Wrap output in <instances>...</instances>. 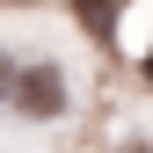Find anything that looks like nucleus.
Segmentation results:
<instances>
[{
  "instance_id": "nucleus-4",
  "label": "nucleus",
  "mask_w": 153,
  "mask_h": 153,
  "mask_svg": "<svg viewBox=\"0 0 153 153\" xmlns=\"http://www.w3.org/2000/svg\"><path fill=\"white\" fill-rule=\"evenodd\" d=\"M139 73H146V88H153V51H146V59H139Z\"/></svg>"
},
{
  "instance_id": "nucleus-1",
  "label": "nucleus",
  "mask_w": 153,
  "mask_h": 153,
  "mask_svg": "<svg viewBox=\"0 0 153 153\" xmlns=\"http://www.w3.org/2000/svg\"><path fill=\"white\" fill-rule=\"evenodd\" d=\"M7 102L22 109V117H59V109H66V73L59 66H22Z\"/></svg>"
},
{
  "instance_id": "nucleus-3",
  "label": "nucleus",
  "mask_w": 153,
  "mask_h": 153,
  "mask_svg": "<svg viewBox=\"0 0 153 153\" xmlns=\"http://www.w3.org/2000/svg\"><path fill=\"white\" fill-rule=\"evenodd\" d=\"M15 73H22V66H15L7 51H0V102H7V95H15Z\"/></svg>"
},
{
  "instance_id": "nucleus-2",
  "label": "nucleus",
  "mask_w": 153,
  "mask_h": 153,
  "mask_svg": "<svg viewBox=\"0 0 153 153\" xmlns=\"http://www.w3.org/2000/svg\"><path fill=\"white\" fill-rule=\"evenodd\" d=\"M73 15H80L88 36H109V29H117V0H73Z\"/></svg>"
}]
</instances>
